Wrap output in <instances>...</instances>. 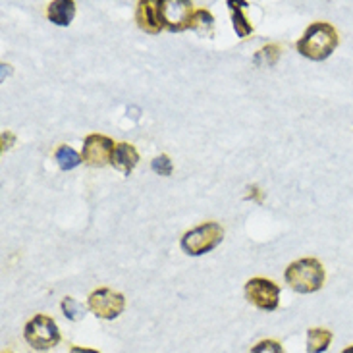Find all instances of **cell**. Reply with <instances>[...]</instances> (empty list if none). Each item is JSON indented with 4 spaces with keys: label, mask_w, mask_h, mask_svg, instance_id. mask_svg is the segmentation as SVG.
Wrapping results in <instances>:
<instances>
[{
    "label": "cell",
    "mask_w": 353,
    "mask_h": 353,
    "mask_svg": "<svg viewBox=\"0 0 353 353\" xmlns=\"http://www.w3.org/2000/svg\"><path fill=\"white\" fill-rule=\"evenodd\" d=\"M338 43L340 39L334 26H330L328 21H315L305 29V33L297 41L296 48L301 57L321 62L334 52Z\"/></svg>",
    "instance_id": "1"
},
{
    "label": "cell",
    "mask_w": 353,
    "mask_h": 353,
    "mask_svg": "<svg viewBox=\"0 0 353 353\" xmlns=\"http://www.w3.org/2000/svg\"><path fill=\"white\" fill-rule=\"evenodd\" d=\"M325 267L315 257H305L290 263L284 272L286 284L297 294H315L325 284Z\"/></svg>",
    "instance_id": "2"
},
{
    "label": "cell",
    "mask_w": 353,
    "mask_h": 353,
    "mask_svg": "<svg viewBox=\"0 0 353 353\" xmlns=\"http://www.w3.org/2000/svg\"><path fill=\"white\" fill-rule=\"evenodd\" d=\"M224 239V228L219 222H205L197 228L190 230L181 236L180 245L183 253L191 257H199L205 253H210L214 248H219Z\"/></svg>",
    "instance_id": "3"
},
{
    "label": "cell",
    "mask_w": 353,
    "mask_h": 353,
    "mask_svg": "<svg viewBox=\"0 0 353 353\" xmlns=\"http://www.w3.org/2000/svg\"><path fill=\"white\" fill-rule=\"evenodd\" d=\"M23 338L33 350L47 352L60 342V330L57 321L48 315H35L23 328Z\"/></svg>",
    "instance_id": "4"
},
{
    "label": "cell",
    "mask_w": 353,
    "mask_h": 353,
    "mask_svg": "<svg viewBox=\"0 0 353 353\" xmlns=\"http://www.w3.org/2000/svg\"><path fill=\"white\" fill-rule=\"evenodd\" d=\"M245 299L261 311H276L282 290L268 278H249L245 282Z\"/></svg>",
    "instance_id": "5"
},
{
    "label": "cell",
    "mask_w": 353,
    "mask_h": 353,
    "mask_svg": "<svg viewBox=\"0 0 353 353\" xmlns=\"http://www.w3.org/2000/svg\"><path fill=\"white\" fill-rule=\"evenodd\" d=\"M87 309L99 319L114 321L124 313L125 297L110 288H99L87 299Z\"/></svg>",
    "instance_id": "6"
},
{
    "label": "cell",
    "mask_w": 353,
    "mask_h": 353,
    "mask_svg": "<svg viewBox=\"0 0 353 353\" xmlns=\"http://www.w3.org/2000/svg\"><path fill=\"white\" fill-rule=\"evenodd\" d=\"M193 14H195V10H193V2L190 0H161L163 28L172 33L190 29Z\"/></svg>",
    "instance_id": "7"
},
{
    "label": "cell",
    "mask_w": 353,
    "mask_h": 353,
    "mask_svg": "<svg viewBox=\"0 0 353 353\" xmlns=\"http://www.w3.org/2000/svg\"><path fill=\"white\" fill-rule=\"evenodd\" d=\"M116 143L101 134H91L87 135L85 141H83V149H81V159L87 166H93V168H103L106 164H110L112 161V154H114Z\"/></svg>",
    "instance_id": "8"
},
{
    "label": "cell",
    "mask_w": 353,
    "mask_h": 353,
    "mask_svg": "<svg viewBox=\"0 0 353 353\" xmlns=\"http://www.w3.org/2000/svg\"><path fill=\"white\" fill-rule=\"evenodd\" d=\"M135 21L145 33L159 35L164 29L161 18V0H139L135 10Z\"/></svg>",
    "instance_id": "9"
},
{
    "label": "cell",
    "mask_w": 353,
    "mask_h": 353,
    "mask_svg": "<svg viewBox=\"0 0 353 353\" xmlns=\"http://www.w3.org/2000/svg\"><path fill=\"white\" fill-rule=\"evenodd\" d=\"M139 163V153L132 143H116L114 154H112V161L110 164L114 166L116 170L124 174V176H130L134 172V168Z\"/></svg>",
    "instance_id": "10"
},
{
    "label": "cell",
    "mask_w": 353,
    "mask_h": 353,
    "mask_svg": "<svg viewBox=\"0 0 353 353\" xmlns=\"http://www.w3.org/2000/svg\"><path fill=\"white\" fill-rule=\"evenodd\" d=\"M76 16V2L74 0H54L47 6V18L60 28H68Z\"/></svg>",
    "instance_id": "11"
},
{
    "label": "cell",
    "mask_w": 353,
    "mask_h": 353,
    "mask_svg": "<svg viewBox=\"0 0 353 353\" xmlns=\"http://www.w3.org/2000/svg\"><path fill=\"white\" fill-rule=\"evenodd\" d=\"M332 332L326 328H309L307 330V353H323L332 344Z\"/></svg>",
    "instance_id": "12"
},
{
    "label": "cell",
    "mask_w": 353,
    "mask_h": 353,
    "mask_svg": "<svg viewBox=\"0 0 353 353\" xmlns=\"http://www.w3.org/2000/svg\"><path fill=\"white\" fill-rule=\"evenodd\" d=\"M228 6L232 10V21H234V31L238 33V37L245 39L249 33H253V26L249 23L248 18L243 16L241 10L248 6V2H236V0H228Z\"/></svg>",
    "instance_id": "13"
},
{
    "label": "cell",
    "mask_w": 353,
    "mask_h": 353,
    "mask_svg": "<svg viewBox=\"0 0 353 353\" xmlns=\"http://www.w3.org/2000/svg\"><path fill=\"white\" fill-rule=\"evenodd\" d=\"M54 159H57L58 166H60V170H74L77 168L79 164L83 163V159H81V154L77 153L76 149H72V147H68V145H60L57 149V153H54Z\"/></svg>",
    "instance_id": "14"
},
{
    "label": "cell",
    "mask_w": 353,
    "mask_h": 353,
    "mask_svg": "<svg viewBox=\"0 0 353 353\" xmlns=\"http://www.w3.org/2000/svg\"><path fill=\"white\" fill-rule=\"evenodd\" d=\"M212 26H214V18H212V14H210L209 10H195V14L191 18L190 29L197 31L199 35H210L212 33Z\"/></svg>",
    "instance_id": "15"
},
{
    "label": "cell",
    "mask_w": 353,
    "mask_h": 353,
    "mask_svg": "<svg viewBox=\"0 0 353 353\" xmlns=\"http://www.w3.org/2000/svg\"><path fill=\"white\" fill-rule=\"evenodd\" d=\"M62 311H64V315L70 321H79V319H83V315H85V307L81 305L77 299H74V297H64L62 299Z\"/></svg>",
    "instance_id": "16"
},
{
    "label": "cell",
    "mask_w": 353,
    "mask_h": 353,
    "mask_svg": "<svg viewBox=\"0 0 353 353\" xmlns=\"http://www.w3.org/2000/svg\"><path fill=\"white\" fill-rule=\"evenodd\" d=\"M151 168H153V172L159 174V176H172L174 172V164L168 154L157 157L153 161V164H151Z\"/></svg>",
    "instance_id": "17"
},
{
    "label": "cell",
    "mask_w": 353,
    "mask_h": 353,
    "mask_svg": "<svg viewBox=\"0 0 353 353\" xmlns=\"http://www.w3.org/2000/svg\"><path fill=\"white\" fill-rule=\"evenodd\" d=\"M249 353H284V347L276 340H261Z\"/></svg>",
    "instance_id": "18"
},
{
    "label": "cell",
    "mask_w": 353,
    "mask_h": 353,
    "mask_svg": "<svg viewBox=\"0 0 353 353\" xmlns=\"http://www.w3.org/2000/svg\"><path fill=\"white\" fill-rule=\"evenodd\" d=\"M16 141V135L12 134V132H2V151H6V149H10L12 147V143Z\"/></svg>",
    "instance_id": "19"
},
{
    "label": "cell",
    "mask_w": 353,
    "mask_h": 353,
    "mask_svg": "<svg viewBox=\"0 0 353 353\" xmlns=\"http://www.w3.org/2000/svg\"><path fill=\"white\" fill-rule=\"evenodd\" d=\"M70 353H99L97 350H91V347H81V345H74Z\"/></svg>",
    "instance_id": "20"
},
{
    "label": "cell",
    "mask_w": 353,
    "mask_h": 353,
    "mask_svg": "<svg viewBox=\"0 0 353 353\" xmlns=\"http://www.w3.org/2000/svg\"><path fill=\"white\" fill-rule=\"evenodd\" d=\"M342 353H353V345H350V347H345V350Z\"/></svg>",
    "instance_id": "21"
},
{
    "label": "cell",
    "mask_w": 353,
    "mask_h": 353,
    "mask_svg": "<svg viewBox=\"0 0 353 353\" xmlns=\"http://www.w3.org/2000/svg\"><path fill=\"white\" fill-rule=\"evenodd\" d=\"M4 353H10V352H4Z\"/></svg>",
    "instance_id": "22"
}]
</instances>
